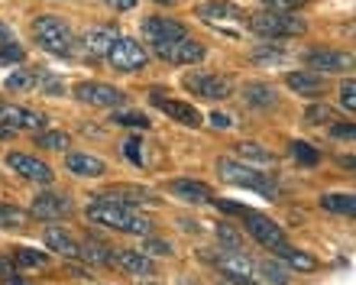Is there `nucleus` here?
<instances>
[{
  "instance_id": "obj_1",
  "label": "nucleus",
  "mask_w": 356,
  "mask_h": 285,
  "mask_svg": "<svg viewBox=\"0 0 356 285\" xmlns=\"http://www.w3.org/2000/svg\"><path fill=\"white\" fill-rule=\"evenodd\" d=\"M88 218H91L94 224H104V227H111V230H120V234H140V237H146V234L152 230V220L143 218L133 204L107 201V198H101V195H94V204L88 208Z\"/></svg>"
},
{
  "instance_id": "obj_2",
  "label": "nucleus",
  "mask_w": 356,
  "mask_h": 285,
  "mask_svg": "<svg viewBox=\"0 0 356 285\" xmlns=\"http://www.w3.org/2000/svg\"><path fill=\"white\" fill-rule=\"evenodd\" d=\"M217 172H220V179L227 185H240V188H253L259 195H266L269 201L279 198V188H275V181L266 175V172H253L250 165H243L240 159H230V156H220L217 159Z\"/></svg>"
},
{
  "instance_id": "obj_3",
  "label": "nucleus",
  "mask_w": 356,
  "mask_h": 285,
  "mask_svg": "<svg viewBox=\"0 0 356 285\" xmlns=\"http://www.w3.org/2000/svg\"><path fill=\"white\" fill-rule=\"evenodd\" d=\"M33 36L52 56H72L75 52V33L68 29V23H62L52 13H42V17L33 19Z\"/></svg>"
},
{
  "instance_id": "obj_4",
  "label": "nucleus",
  "mask_w": 356,
  "mask_h": 285,
  "mask_svg": "<svg viewBox=\"0 0 356 285\" xmlns=\"http://www.w3.org/2000/svg\"><path fill=\"white\" fill-rule=\"evenodd\" d=\"M250 29L256 36H266V39H285V36H301L308 23L301 17H291V13H275V10H259L253 17H246Z\"/></svg>"
},
{
  "instance_id": "obj_5",
  "label": "nucleus",
  "mask_w": 356,
  "mask_h": 285,
  "mask_svg": "<svg viewBox=\"0 0 356 285\" xmlns=\"http://www.w3.org/2000/svg\"><path fill=\"white\" fill-rule=\"evenodd\" d=\"M181 85L191 91V95L204 97V101H227L234 95V81L224 75H211V72H188L181 78Z\"/></svg>"
},
{
  "instance_id": "obj_6",
  "label": "nucleus",
  "mask_w": 356,
  "mask_h": 285,
  "mask_svg": "<svg viewBox=\"0 0 356 285\" xmlns=\"http://www.w3.org/2000/svg\"><path fill=\"white\" fill-rule=\"evenodd\" d=\"M107 62H111L117 72H143V68L149 65V52L143 42L130 36H120L113 42V49L107 52Z\"/></svg>"
},
{
  "instance_id": "obj_7",
  "label": "nucleus",
  "mask_w": 356,
  "mask_h": 285,
  "mask_svg": "<svg viewBox=\"0 0 356 285\" xmlns=\"http://www.w3.org/2000/svg\"><path fill=\"white\" fill-rule=\"evenodd\" d=\"M152 52H156L162 62H169V65H197V62H204V56H207V49L191 36L175 39V42H162V46H152Z\"/></svg>"
},
{
  "instance_id": "obj_8",
  "label": "nucleus",
  "mask_w": 356,
  "mask_h": 285,
  "mask_svg": "<svg viewBox=\"0 0 356 285\" xmlns=\"http://www.w3.org/2000/svg\"><path fill=\"white\" fill-rule=\"evenodd\" d=\"M240 218L246 220V234H250L259 247H266V250L285 247V234H282V227L275 224V220L263 218V214H256V211H250V208H246Z\"/></svg>"
},
{
  "instance_id": "obj_9",
  "label": "nucleus",
  "mask_w": 356,
  "mask_h": 285,
  "mask_svg": "<svg viewBox=\"0 0 356 285\" xmlns=\"http://www.w3.org/2000/svg\"><path fill=\"white\" fill-rule=\"evenodd\" d=\"M75 97L91 107H120L123 101H127V95H123L120 88L104 85V81H78Z\"/></svg>"
},
{
  "instance_id": "obj_10",
  "label": "nucleus",
  "mask_w": 356,
  "mask_h": 285,
  "mask_svg": "<svg viewBox=\"0 0 356 285\" xmlns=\"http://www.w3.org/2000/svg\"><path fill=\"white\" fill-rule=\"evenodd\" d=\"M165 95H169L165 88H152V91H149V101L159 107L162 114H169L172 120H178V124L201 127V114H197V107H191L188 101H172V97H165Z\"/></svg>"
},
{
  "instance_id": "obj_11",
  "label": "nucleus",
  "mask_w": 356,
  "mask_h": 285,
  "mask_svg": "<svg viewBox=\"0 0 356 285\" xmlns=\"http://www.w3.org/2000/svg\"><path fill=\"white\" fill-rule=\"evenodd\" d=\"M188 29L172 17H146L143 19V39L149 46H162V42H175V39H185Z\"/></svg>"
},
{
  "instance_id": "obj_12",
  "label": "nucleus",
  "mask_w": 356,
  "mask_h": 285,
  "mask_svg": "<svg viewBox=\"0 0 356 285\" xmlns=\"http://www.w3.org/2000/svg\"><path fill=\"white\" fill-rule=\"evenodd\" d=\"M214 266L224 272L230 282H236V285H256L253 282V272H256V266L250 263V256L246 253H217L214 256Z\"/></svg>"
},
{
  "instance_id": "obj_13",
  "label": "nucleus",
  "mask_w": 356,
  "mask_h": 285,
  "mask_svg": "<svg viewBox=\"0 0 356 285\" xmlns=\"http://www.w3.org/2000/svg\"><path fill=\"white\" fill-rule=\"evenodd\" d=\"M195 17L211 23V26H224V23H243L246 13L236 3H227V0H204L195 7Z\"/></svg>"
},
{
  "instance_id": "obj_14",
  "label": "nucleus",
  "mask_w": 356,
  "mask_h": 285,
  "mask_svg": "<svg viewBox=\"0 0 356 285\" xmlns=\"http://www.w3.org/2000/svg\"><path fill=\"white\" fill-rule=\"evenodd\" d=\"M0 124L10 127L13 133H17V130H42V127H46V117L39 114V111H26V107H19V104L0 101Z\"/></svg>"
},
{
  "instance_id": "obj_15",
  "label": "nucleus",
  "mask_w": 356,
  "mask_h": 285,
  "mask_svg": "<svg viewBox=\"0 0 356 285\" xmlns=\"http://www.w3.org/2000/svg\"><path fill=\"white\" fill-rule=\"evenodd\" d=\"M7 165L17 172V175H23V179H29V181H39V185H49V181L56 179V172L49 169L46 162L33 159V156H26V152H10Z\"/></svg>"
},
{
  "instance_id": "obj_16",
  "label": "nucleus",
  "mask_w": 356,
  "mask_h": 285,
  "mask_svg": "<svg viewBox=\"0 0 356 285\" xmlns=\"http://www.w3.org/2000/svg\"><path fill=\"white\" fill-rule=\"evenodd\" d=\"M75 211V204H72V198L68 195H52V191H46V195H39V198H33V208H29V214L39 220H58V218H68Z\"/></svg>"
},
{
  "instance_id": "obj_17",
  "label": "nucleus",
  "mask_w": 356,
  "mask_h": 285,
  "mask_svg": "<svg viewBox=\"0 0 356 285\" xmlns=\"http://www.w3.org/2000/svg\"><path fill=\"white\" fill-rule=\"evenodd\" d=\"M285 85L291 88V95H301V97H308V101H321L324 91H327V81L318 72H289Z\"/></svg>"
},
{
  "instance_id": "obj_18",
  "label": "nucleus",
  "mask_w": 356,
  "mask_h": 285,
  "mask_svg": "<svg viewBox=\"0 0 356 285\" xmlns=\"http://www.w3.org/2000/svg\"><path fill=\"white\" fill-rule=\"evenodd\" d=\"M305 62H308V68H318L324 75H337V72H347L353 65V58L347 52H334V49H311Z\"/></svg>"
},
{
  "instance_id": "obj_19",
  "label": "nucleus",
  "mask_w": 356,
  "mask_h": 285,
  "mask_svg": "<svg viewBox=\"0 0 356 285\" xmlns=\"http://www.w3.org/2000/svg\"><path fill=\"white\" fill-rule=\"evenodd\" d=\"M165 188H169V195H175V198L188 201V204H211V201H214V191L207 188L204 181L175 179V181H169Z\"/></svg>"
},
{
  "instance_id": "obj_20",
  "label": "nucleus",
  "mask_w": 356,
  "mask_h": 285,
  "mask_svg": "<svg viewBox=\"0 0 356 285\" xmlns=\"http://www.w3.org/2000/svg\"><path fill=\"white\" fill-rule=\"evenodd\" d=\"M117 29L113 26H91L85 33V39H81V46H85L88 56L94 58H107V52L113 49V42H117Z\"/></svg>"
},
{
  "instance_id": "obj_21",
  "label": "nucleus",
  "mask_w": 356,
  "mask_h": 285,
  "mask_svg": "<svg viewBox=\"0 0 356 285\" xmlns=\"http://www.w3.org/2000/svg\"><path fill=\"white\" fill-rule=\"evenodd\" d=\"M113 266H120L130 276H156V263L140 250H117L113 253Z\"/></svg>"
},
{
  "instance_id": "obj_22",
  "label": "nucleus",
  "mask_w": 356,
  "mask_h": 285,
  "mask_svg": "<svg viewBox=\"0 0 356 285\" xmlns=\"http://www.w3.org/2000/svg\"><path fill=\"white\" fill-rule=\"evenodd\" d=\"M65 169L72 172V175H78V179H101V175H107L104 159L91 156V152H68Z\"/></svg>"
},
{
  "instance_id": "obj_23",
  "label": "nucleus",
  "mask_w": 356,
  "mask_h": 285,
  "mask_svg": "<svg viewBox=\"0 0 356 285\" xmlns=\"http://www.w3.org/2000/svg\"><path fill=\"white\" fill-rule=\"evenodd\" d=\"M46 247L56 250L58 256H65V259H81V243H78L72 234H65V230H58V227L46 230Z\"/></svg>"
},
{
  "instance_id": "obj_24",
  "label": "nucleus",
  "mask_w": 356,
  "mask_h": 285,
  "mask_svg": "<svg viewBox=\"0 0 356 285\" xmlns=\"http://www.w3.org/2000/svg\"><path fill=\"white\" fill-rule=\"evenodd\" d=\"M101 198L107 201H120V204H152L156 195L146 188H136V185H117V188L101 191Z\"/></svg>"
},
{
  "instance_id": "obj_25",
  "label": "nucleus",
  "mask_w": 356,
  "mask_h": 285,
  "mask_svg": "<svg viewBox=\"0 0 356 285\" xmlns=\"http://www.w3.org/2000/svg\"><path fill=\"white\" fill-rule=\"evenodd\" d=\"M275 253H279V256L285 259V263H289L295 272H314V269H318V259L311 256V253H305V250H295V247H289V243H285V247H279Z\"/></svg>"
},
{
  "instance_id": "obj_26",
  "label": "nucleus",
  "mask_w": 356,
  "mask_h": 285,
  "mask_svg": "<svg viewBox=\"0 0 356 285\" xmlns=\"http://www.w3.org/2000/svg\"><path fill=\"white\" fill-rule=\"evenodd\" d=\"M42 85V72H33V68H17L13 75H7L3 88L7 91H33V88Z\"/></svg>"
},
{
  "instance_id": "obj_27",
  "label": "nucleus",
  "mask_w": 356,
  "mask_h": 285,
  "mask_svg": "<svg viewBox=\"0 0 356 285\" xmlns=\"http://www.w3.org/2000/svg\"><path fill=\"white\" fill-rule=\"evenodd\" d=\"M243 91H246V95H243L246 101H250L253 107H259V111H263V107H275V104H279L275 91H272L269 85H263V81H250Z\"/></svg>"
},
{
  "instance_id": "obj_28",
  "label": "nucleus",
  "mask_w": 356,
  "mask_h": 285,
  "mask_svg": "<svg viewBox=\"0 0 356 285\" xmlns=\"http://www.w3.org/2000/svg\"><path fill=\"white\" fill-rule=\"evenodd\" d=\"M321 204H324V211H330V214H347V218L356 214V198L353 195H340V191H334V195H324Z\"/></svg>"
},
{
  "instance_id": "obj_29",
  "label": "nucleus",
  "mask_w": 356,
  "mask_h": 285,
  "mask_svg": "<svg viewBox=\"0 0 356 285\" xmlns=\"http://www.w3.org/2000/svg\"><path fill=\"white\" fill-rule=\"evenodd\" d=\"M234 149H236V156H240V159H253V162H263V165H272V162H275V156H272V152L266 149V146L253 142V140L236 142Z\"/></svg>"
},
{
  "instance_id": "obj_30",
  "label": "nucleus",
  "mask_w": 356,
  "mask_h": 285,
  "mask_svg": "<svg viewBox=\"0 0 356 285\" xmlns=\"http://www.w3.org/2000/svg\"><path fill=\"white\" fill-rule=\"evenodd\" d=\"M217 243H220V250H227V253H243V237H240V230L234 227V224H217Z\"/></svg>"
},
{
  "instance_id": "obj_31",
  "label": "nucleus",
  "mask_w": 356,
  "mask_h": 285,
  "mask_svg": "<svg viewBox=\"0 0 356 285\" xmlns=\"http://www.w3.org/2000/svg\"><path fill=\"white\" fill-rule=\"evenodd\" d=\"M81 259L94 266H113V253L104 243H81Z\"/></svg>"
},
{
  "instance_id": "obj_32",
  "label": "nucleus",
  "mask_w": 356,
  "mask_h": 285,
  "mask_svg": "<svg viewBox=\"0 0 356 285\" xmlns=\"http://www.w3.org/2000/svg\"><path fill=\"white\" fill-rule=\"evenodd\" d=\"M13 266H26V269H46V266H49V256H46V253H39V250L17 247V253H13Z\"/></svg>"
},
{
  "instance_id": "obj_33",
  "label": "nucleus",
  "mask_w": 356,
  "mask_h": 285,
  "mask_svg": "<svg viewBox=\"0 0 356 285\" xmlns=\"http://www.w3.org/2000/svg\"><path fill=\"white\" fill-rule=\"evenodd\" d=\"M26 224H29V214H26V211L13 208V204H0V227L19 230V227H26Z\"/></svg>"
},
{
  "instance_id": "obj_34",
  "label": "nucleus",
  "mask_w": 356,
  "mask_h": 285,
  "mask_svg": "<svg viewBox=\"0 0 356 285\" xmlns=\"http://www.w3.org/2000/svg\"><path fill=\"white\" fill-rule=\"evenodd\" d=\"M305 120H308L311 127H318V124H334V120H340L337 117V111L334 107H327V104H311L308 111H305Z\"/></svg>"
},
{
  "instance_id": "obj_35",
  "label": "nucleus",
  "mask_w": 356,
  "mask_h": 285,
  "mask_svg": "<svg viewBox=\"0 0 356 285\" xmlns=\"http://www.w3.org/2000/svg\"><path fill=\"white\" fill-rule=\"evenodd\" d=\"M291 156H295L301 165H318V162H321L318 146H311V142H305V140H295V142H291Z\"/></svg>"
},
{
  "instance_id": "obj_36",
  "label": "nucleus",
  "mask_w": 356,
  "mask_h": 285,
  "mask_svg": "<svg viewBox=\"0 0 356 285\" xmlns=\"http://www.w3.org/2000/svg\"><path fill=\"white\" fill-rule=\"evenodd\" d=\"M259 272H263L266 282H272V285H291L289 269H282L279 263H272V259H263V263H259Z\"/></svg>"
},
{
  "instance_id": "obj_37",
  "label": "nucleus",
  "mask_w": 356,
  "mask_h": 285,
  "mask_svg": "<svg viewBox=\"0 0 356 285\" xmlns=\"http://www.w3.org/2000/svg\"><path fill=\"white\" fill-rule=\"evenodd\" d=\"M113 124H120V127H136V130H146V127H149V117L140 114V111H120V114H113Z\"/></svg>"
},
{
  "instance_id": "obj_38",
  "label": "nucleus",
  "mask_w": 356,
  "mask_h": 285,
  "mask_svg": "<svg viewBox=\"0 0 356 285\" xmlns=\"http://www.w3.org/2000/svg\"><path fill=\"white\" fill-rule=\"evenodd\" d=\"M39 146L42 149H56V152H62V149H68V133H58V130H49V133H39Z\"/></svg>"
},
{
  "instance_id": "obj_39",
  "label": "nucleus",
  "mask_w": 356,
  "mask_h": 285,
  "mask_svg": "<svg viewBox=\"0 0 356 285\" xmlns=\"http://www.w3.org/2000/svg\"><path fill=\"white\" fill-rule=\"evenodd\" d=\"M140 253H146V256H172V243H169V240H146V243H143V250H140Z\"/></svg>"
},
{
  "instance_id": "obj_40",
  "label": "nucleus",
  "mask_w": 356,
  "mask_h": 285,
  "mask_svg": "<svg viewBox=\"0 0 356 285\" xmlns=\"http://www.w3.org/2000/svg\"><path fill=\"white\" fill-rule=\"evenodd\" d=\"M123 156L133 162V165H143V142L136 140V136H130V140H123Z\"/></svg>"
},
{
  "instance_id": "obj_41",
  "label": "nucleus",
  "mask_w": 356,
  "mask_h": 285,
  "mask_svg": "<svg viewBox=\"0 0 356 285\" xmlns=\"http://www.w3.org/2000/svg\"><path fill=\"white\" fill-rule=\"evenodd\" d=\"M305 3H308V0H263V7L275 10V13H291V10L305 7Z\"/></svg>"
},
{
  "instance_id": "obj_42",
  "label": "nucleus",
  "mask_w": 356,
  "mask_h": 285,
  "mask_svg": "<svg viewBox=\"0 0 356 285\" xmlns=\"http://www.w3.org/2000/svg\"><path fill=\"white\" fill-rule=\"evenodd\" d=\"M340 104L347 107L350 114L356 111V85H353V78H347V81L340 85Z\"/></svg>"
},
{
  "instance_id": "obj_43",
  "label": "nucleus",
  "mask_w": 356,
  "mask_h": 285,
  "mask_svg": "<svg viewBox=\"0 0 356 285\" xmlns=\"http://www.w3.org/2000/svg\"><path fill=\"white\" fill-rule=\"evenodd\" d=\"M253 62H266V65H272V62H285V52H282V49H272V46L256 49Z\"/></svg>"
},
{
  "instance_id": "obj_44",
  "label": "nucleus",
  "mask_w": 356,
  "mask_h": 285,
  "mask_svg": "<svg viewBox=\"0 0 356 285\" xmlns=\"http://www.w3.org/2000/svg\"><path fill=\"white\" fill-rule=\"evenodd\" d=\"M7 62H23V49H19L17 42L0 46V65H7Z\"/></svg>"
},
{
  "instance_id": "obj_45",
  "label": "nucleus",
  "mask_w": 356,
  "mask_h": 285,
  "mask_svg": "<svg viewBox=\"0 0 356 285\" xmlns=\"http://www.w3.org/2000/svg\"><path fill=\"white\" fill-rule=\"evenodd\" d=\"M10 279H17V266H13V259L0 256V282H10Z\"/></svg>"
},
{
  "instance_id": "obj_46",
  "label": "nucleus",
  "mask_w": 356,
  "mask_h": 285,
  "mask_svg": "<svg viewBox=\"0 0 356 285\" xmlns=\"http://www.w3.org/2000/svg\"><path fill=\"white\" fill-rule=\"evenodd\" d=\"M330 133L337 136V140H353V124H334Z\"/></svg>"
},
{
  "instance_id": "obj_47",
  "label": "nucleus",
  "mask_w": 356,
  "mask_h": 285,
  "mask_svg": "<svg viewBox=\"0 0 356 285\" xmlns=\"http://www.w3.org/2000/svg\"><path fill=\"white\" fill-rule=\"evenodd\" d=\"M107 3H111L117 13H127V10H133L136 3H140V0H107Z\"/></svg>"
},
{
  "instance_id": "obj_48",
  "label": "nucleus",
  "mask_w": 356,
  "mask_h": 285,
  "mask_svg": "<svg viewBox=\"0 0 356 285\" xmlns=\"http://www.w3.org/2000/svg\"><path fill=\"white\" fill-rule=\"evenodd\" d=\"M211 124H214L217 130H230V117L227 114H211Z\"/></svg>"
},
{
  "instance_id": "obj_49",
  "label": "nucleus",
  "mask_w": 356,
  "mask_h": 285,
  "mask_svg": "<svg viewBox=\"0 0 356 285\" xmlns=\"http://www.w3.org/2000/svg\"><path fill=\"white\" fill-rule=\"evenodd\" d=\"M68 272L75 279H91V272H88V266H78V263H68Z\"/></svg>"
},
{
  "instance_id": "obj_50",
  "label": "nucleus",
  "mask_w": 356,
  "mask_h": 285,
  "mask_svg": "<svg viewBox=\"0 0 356 285\" xmlns=\"http://www.w3.org/2000/svg\"><path fill=\"white\" fill-rule=\"evenodd\" d=\"M10 42H13V29L7 23H0V46H10Z\"/></svg>"
},
{
  "instance_id": "obj_51",
  "label": "nucleus",
  "mask_w": 356,
  "mask_h": 285,
  "mask_svg": "<svg viewBox=\"0 0 356 285\" xmlns=\"http://www.w3.org/2000/svg\"><path fill=\"white\" fill-rule=\"evenodd\" d=\"M178 224H181V230H191V234H195V230H197V224H195V220H178Z\"/></svg>"
},
{
  "instance_id": "obj_52",
  "label": "nucleus",
  "mask_w": 356,
  "mask_h": 285,
  "mask_svg": "<svg viewBox=\"0 0 356 285\" xmlns=\"http://www.w3.org/2000/svg\"><path fill=\"white\" fill-rule=\"evenodd\" d=\"M10 136H13V130H10V127H3V124H0V140H10Z\"/></svg>"
},
{
  "instance_id": "obj_53",
  "label": "nucleus",
  "mask_w": 356,
  "mask_h": 285,
  "mask_svg": "<svg viewBox=\"0 0 356 285\" xmlns=\"http://www.w3.org/2000/svg\"><path fill=\"white\" fill-rule=\"evenodd\" d=\"M3 285H33V282H26V279H19V276H17V279H10V282H3Z\"/></svg>"
},
{
  "instance_id": "obj_54",
  "label": "nucleus",
  "mask_w": 356,
  "mask_h": 285,
  "mask_svg": "<svg viewBox=\"0 0 356 285\" xmlns=\"http://www.w3.org/2000/svg\"><path fill=\"white\" fill-rule=\"evenodd\" d=\"M156 3H165V7H172V3H175V0H156Z\"/></svg>"
}]
</instances>
